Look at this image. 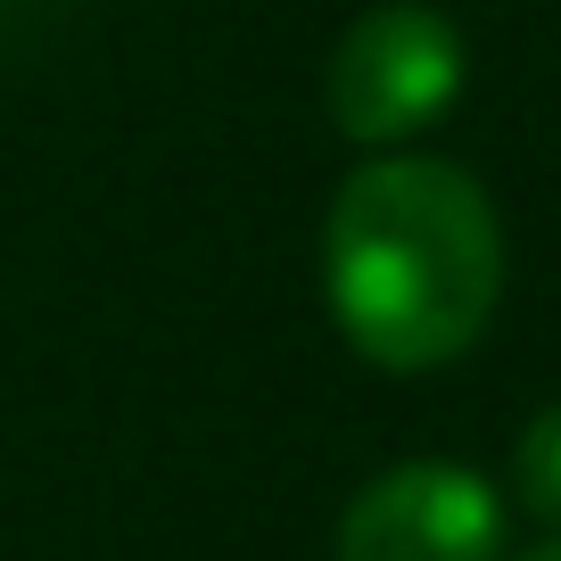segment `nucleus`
Listing matches in <instances>:
<instances>
[{"label": "nucleus", "mask_w": 561, "mask_h": 561, "mask_svg": "<svg viewBox=\"0 0 561 561\" xmlns=\"http://www.w3.org/2000/svg\"><path fill=\"white\" fill-rule=\"evenodd\" d=\"M322 298L364 364L446 371L504 298V231L462 165L388 149L364 158L322 224Z\"/></svg>", "instance_id": "1"}, {"label": "nucleus", "mask_w": 561, "mask_h": 561, "mask_svg": "<svg viewBox=\"0 0 561 561\" xmlns=\"http://www.w3.org/2000/svg\"><path fill=\"white\" fill-rule=\"evenodd\" d=\"M462 75H471V50H462L446 9H430V0H380V9H364L339 34L322 100H331V124L355 149L388 158L397 140H421L462 100Z\"/></svg>", "instance_id": "2"}, {"label": "nucleus", "mask_w": 561, "mask_h": 561, "mask_svg": "<svg viewBox=\"0 0 561 561\" xmlns=\"http://www.w3.org/2000/svg\"><path fill=\"white\" fill-rule=\"evenodd\" d=\"M504 495L462 462H388L347 495L331 561H495Z\"/></svg>", "instance_id": "3"}, {"label": "nucleus", "mask_w": 561, "mask_h": 561, "mask_svg": "<svg viewBox=\"0 0 561 561\" xmlns=\"http://www.w3.org/2000/svg\"><path fill=\"white\" fill-rule=\"evenodd\" d=\"M512 495H520V512H537L561 537V404H545L512 438Z\"/></svg>", "instance_id": "4"}, {"label": "nucleus", "mask_w": 561, "mask_h": 561, "mask_svg": "<svg viewBox=\"0 0 561 561\" xmlns=\"http://www.w3.org/2000/svg\"><path fill=\"white\" fill-rule=\"evenodd\" d=\"M520 561H561V537H553V545H537V553H520Z\"/></svg>", "instance_id": "5"}]
</instances>
